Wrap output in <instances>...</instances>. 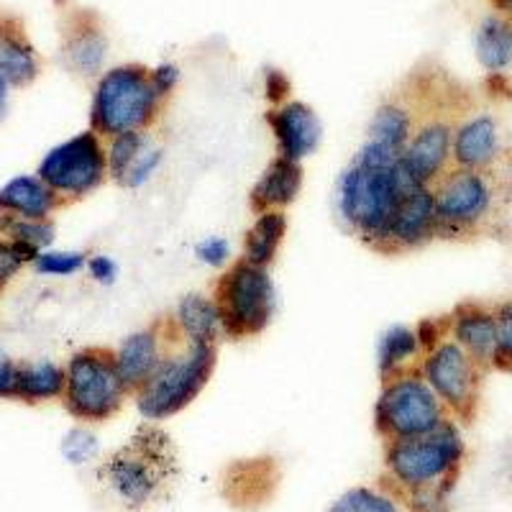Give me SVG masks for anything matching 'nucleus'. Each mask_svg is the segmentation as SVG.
I'll return each mask as SVG.
<instances>
[{
    "instance_id": "33",
    "label": "nucleus",
    "mask_w": 512,
    "mask_h": 512,
    "mask_svg": "<svg viewBox=\"0 0 512 512\" xmlns=\"http://www.w3.org/2000/svg\"><path fill=\"white\" fill-rule=\"evenodd\" d=\"M98 451L100 443L98 438H95V433L88 431V428H82V425L80 428H72L62 441V456L75 466L93 461L95 456H98Z\"/></svg>"
},
{
    "instance_id": "22",
    "label": "nucleus",
    "mask_w": 512,
    "mask_h": 512,
    "mask_svg": "<svg viewBox=\"0 0 512 512\" xmlns=\"http://www.w3.org/2000/svg\"><path fill=\"white\" fill-rule=\"evenodd\" d=\"M172 323H175L177 336L187 344L218 346L226 338L221 310H218L213 295L208 297L192 292V295L182 297L175 308V315H172Z\"/></svg>"
},
{
    "instance_id": "16",
    "label": "nucleus",
    "mask_w": 512,
    "mask_h": 512,
    "mask_svg": "<svg viewBox=\"0 0 512 512\" xmlns=\"http://www.w3.org/2000/svg\"><path fill=\"white\" fill-rule=\"evenodd\" d=\"M264 118H267V126L277 144V157L305 162L318 152L320 139H323V123L308 103L287 100L282 105H272Z\"/></svg>"
},
{
    "instance_id": "7",
    "label": "nucleus",
    "mask_w": 512,
    "mask_h": 512,
    "mask_svg": "<svg viewBox=\"0 0 512 512\" xmlns=\"http://www.w3.org/2000/svg\"><path fill=\"white\" fill-rule=\"evenodd\" d=\"M131 390L121 379L113 349L88 346L70 356L64 367L62 402L80 423H105L123 410Z\"/></svg>"
},
{
    "instance_id": "20",
    "label": "nucleus",
    "mask_w": 512,
    "mask_h": 512,
    "mask_svg": "<svg viewBox=\"0 0 512 512\" xmlns=\"http://www.w3.org/2000/svg\"><path fill=\"white\" fill-rule=\"evenodd\" d=\"M420 113H423V103H413V100L402 98V95L384 100L369 118L367 141L402 154L408 141L413 139Z\"/></svg>"
},
{
    "instance_id": "19",
    "label": "nucleus",
    "mask_w": 512,
    "mask_h": 512,
    "mask_svg": "<svg viewBox=\"0 0 512 512\" xmlns=\"http://www.w3.org/2000/svg\"><path fill=\"white\" fill-rule=\"evenodd\" d=\"M305 172L303 162H292L285 157H274L264 167L256 185L251 187V208L254 213H267V210H287L303 192Z\"/></svg>"
},
{
    "instance_id": "25",
    "label": "nucleus",
    "mask_w": 512,
    "mask_h": 512,
    "mask_svg": "<svg viewBox=\"0 0 512 512\" xmlns=\"http://www.w3.org/2000/svg\"><path fill=\"white\" fill-rule=\"evenodd\" d=\"M287 236V213L285 210H267L256 213L254 223L244 236V249L241 259L256 264V267H272V262L280 254Z\"/></svg>"
},
{
    "instance_id": "13",
    "label": "nucleus",
    "mask_w": 512,
    "mask_h": 512,
    "mask_svg": "<svg viewBox=\"0 0 512 512\" xmlns=\"http://www.w3.org/2000/svg\"><path fill=\"white\" fill-rule=\"evenodd\" d=\"M454 167L512 177V141L500 116L461 113L454 128Z\"/></svg>"
},
{
    "instance_id": "36",
    "label": "nucleus",
    "mask_w": 512,
    "mask_h": 512,
    "mask_svg": "<svg viewBox=\"0 0 512 512\" xmlns=\"http://www.w3.org/2000/svg\"><path fill=\"white\" fill-rule=\"evenodd\" d=\"M195 256H198V262H203L205 267L223 269L231 262V244L223 236H205L195 246Z\"/></svg>"
},
{
    "instance_id": "8",
    "label": "nucleus",
    "mask_w": 512,
    "mask_h": 512,
    "mask_svg": "<svg viewBox=\"0 0 512 512\" xmlns=\"http://www.w3.org/2000/svg\"><path fill=\"white\" fill-rule=\"evenodd\" d=\"M226 338L244 341L267 331L274 315V282L269 267L236 259L223 269L213 287Z\"/></svg>"
},
{
    "instance_id": "1",
    "label": "nucleus",
    "mask_w": 512,
    "mask_h": 512,
    "mask_svg": "<svg viewBox=\"0 0 512 512\" xmlns=\"http://www.w3.org/2000/svg\"><path fill=\"white\" fill-rule=\"evenodd\" d=\"M415 187L423 185L410 177L402 164V154L364 141L338 177V218L356 239L379 251L395 210Z\"/></svg>"
},
{
    "instance_id": "3",
    "label": "nucleus",
    "mask_w": 512,
    "mask_h": 512,
    "mask_svg": "<svg viewBox=\"0 0 512 512\" xmlns=\"http://www.w3.org/2000/svg\"><path fill=\"white\" fill-rule=\"evenodd\" d=\"M438 239L464 241L495 231L512 200V177L451 167L433 185Z\"/></svg>"
},
{
    "instance_id": "9",
    "label": "nucleus",
    "mask_w": 512,
    "mask_h": 512,
    "mask_svg": "<svg viewBox=\"0 0 512 512\" xmlns=\"http://www.w3.org/2000/svg\"><path fill=\"white\" fill-rule=\"evenodd\" d=\"M451 418L420 369L384 379L374 402V425L384 441L418 438Z\"/></svg>"
},
{
    "instance_id": "17",
    "label": "nucleus",
    "mask_w": 512,
    "mask_h": 512,
    "mask_svg": "<svg viewBox=\"0 0 512 512\" xmlns=\"http://www.w3.org/2000/svg\"><path fill=\"white\" fill-rule=\"evenodd\" d=\"M448 338L477 361L484 372L495 369L497 313L495 305L461 303L448 315Z\"/></svg>"
},
{
    "instance_id": "11",
    "label": "nucleus",
    "mask_w": 512,
    "mask_h": 512,
    "mask_svg": "<svg viewBox=\"0 0 512 512\" xmlns=\"http://www.w3.org/2000/svg\"><path fill=\"white\" fill-rule=\"evenodd\" d=\"M420 374L431 384L451 418L472 420L477 415L487 372L456 344L454 338H443L441 344L425 351Z\"/></svg>"
},
{
    "instance_id": "23",
    "label": "nucleus",
    "mask_w": 512,
    "mask_h": 512,
    "mask_svg": "<svg viewBox=\"0 0 512 512\" xmlns=\"http://www.w3.org/2000/svg\"><path fill=\"white\" fill-rule=\"evenodd\" d=\"M41 64L24 29L13 21H0V75L13 88H26L39 77Z\"/></svg>"
},
{
    "instance_id": "42",
    "label": "nucleus",
    "mask_w": 512,
    "mask_h": 512,
    "mask_svg": "<svg viewBox=\"0 0 512 512\" xmlns=\"http://www.w3.org/2000/svg\"><path fill=\"white\" fill-rule=\"evenodd\" d=\"M11 88H13L11 82L0 75V123L6 121V116H8V105H11Z\"/></svg>"
},
{
    "instance_id": "14",
    "label": "nucleus",
    "mask_w": 512,
    "mask_h": 512,
    "mask_svg": "<svg viewBox=\"0 0 512 512\" xmlns=\"http://www.w3.org/2000/svg\"><path fill=\"white\" fill-rule=\"evenodd\" d=\"M180 341L182 338L177 336L172 318H162L152 323V326L126 336L113 349L118 374H121L128 390H131V397H134V392L139 390L146 379L152 377V372L159 367L164 354L175 344H180Z\"/></svg>"
},
{
    "instance_id": "29",
    "label": "nucleus",
    "mask_w": 512,
    "mask_h": 512,
    "mask_svg": "<svg viewBox=\"0 0 512 512\" xmlns=\"http://www.w3.org/2000/svg\"><path fill=\"white\" fill-rule=\"evenodd\" d=\"M0 236L31 246L36 251H44L54 244L57 228H54L52 218L49 221H31V218H13L0 213Z\"/></svg>"
},
{
    "instance_id": "15",
    "label": "nucleus",
    "mask_w": 512,
    "mask_h": 512,
    "mask_svg": "<svg viewBox=\"0 0 512 512\" xmlns=\"http://www.w3.org/2000/svg\"><path fill=\"white\" fill-rule=\"evenodd\" d=\"M438 239V216L433 187H415L402 198L400 208L392 216L382 254H408Z\"/></svg>"
},
{
    "instance_id": "2",
    "label": "nucleus",
    "mask_w": 512,
    "mask_h": 512,
    "mask_svg": "<svg viewBox=\"0 0 512 512\" xmlns=\"http://www.w3.org/2000/svg\"><path fill=\"white\" fill-rule=\"evenodd\" d=\"M98 474L123 507L144 510L169 495L180 477V459L169 433L146 423L100 464Z\"/></svg>"
},
{
    "instance_id": "6",
    "label": "nucleus",
    "mask_w": 512,
    "mask_h": 512,
    "mask_svg": "<svg viewBox=\"0 0 512 512\" xmlns=\"http://www.w3.org/2000/svg\"><path fill=\"white\" fill-rule=\"evenodd\" d=\"M466 456V443L454 418L438 425L436 431L418 438L387 441L384 466L387 474L408 495L423 489H451Z\"/></svg>"
},
{
    "instance_id": "10",
    "label": "nucleus",
    "mask_w": 512,
    "mask_h": 512,
    "mask_svg": "<svg viewBox=\"0 0 512 512\" xmlns=\"http://www.w3.org/2000/svg\"><path fill=\"white\" fill-rule=\"evenodd\" d=\"M36 175L52 187L62 203L88 198L105 185V180H111L105 139L95 134L93 128L75 134L44 154Z\"/></svg>"
},
{
    "instance_id": "41",
    "label": "nucleus",
    "mask_w": 512,
    "mask_h": 512,
    "mask_svg": "<svg viewBox=\"0 0 512 512\" xmlns=\"http://www.w3.org/2000/svg\"><path fill=\"white\" fill-rule=\"evenodd\" d=\"M152 82L157 93L167 100L169 95L175 93L177 82H180V70H177L175 64H159V67L152 70Z\"/></svg>"
},
{
    "instance_id": "34",
    "label": "nucleus",
    "mask_w": 512,
    "mask_h": 512,
    "mask_svg": "<svg viewBox=\"0 0 512 512\" xmlns=\"http://www.w3.org/2000/svg\"><path fill=\"white\" fill-rule=\"evenodd\" d=\"M497 313V354L495 369L512 372V297L495 305Z\"/></svg>"
},
{
    "instance_id": "39",
    "label": "nucleus",
    "mask_w": 512,
    "mask_h": 512,
    "mask_svg": "<svg viewBox=\"0 0 512 512\" xmlns=\"http://www.w3.org/2000/svg\"><path fill=\"white\" fill-rule=\"evenodd\" d=\"M292 85L290 80H287L285 72L280 70H267V75H264V95H267V100L272 105H282L287 103V95H290Z\"/></svg>"
},
{
    "instance_id": "30",
    "label": "nucleus",
    "mask_w": 512,
    "mask_h": 512,
    "mask_svg": "<svg viewBox=\"0 0 512 512\" xmlns=\"http://www.w3.org/2000/svg\"><path fill=\"white\" fill-rule=\"evenodd\" d=\"M328 512H400L392 495H384L372 487H354L338 497Z\"/></svg>"
},
{
    "instance_id": "5",
    "label": "nucleus",
    "mask_w": 512,
    "mask_h": 512,
    "mask_svg": "<svg viewBox=\"0 0 512 512\" xmlns=\"http://www.w3.org/2000/svg\"><path fill=\"white\" fill-rule=\"evenodd\" d=\"M218 346L180 341L164 354L152 377L134 392V402L146 423L175 418L208 387L216 372Z\"/></svg>"
},
{
    "instance_id": "26",
    "label": "nucleus",
    "mask_w": 512,
    "mask_h": 512,
    "mask_svg": "<svg viewBox=\"0 0 512 512\" xmlns=\"http://www.w3.org/2000/svg\"><path fill=\"white\" fill-rule=\"evenodd\" d=\"M474 52L489 75H505L512 70V21L487 16L474 34Z\"/></svg>"
},
{
    "instance_id": "27",
    "label": "nucleus",
    "mask_w": 512,
    "mask_h": 512,
    "mask_svg": "<svg viewBox=\"0 0 512 512\" xmlns=\"http://www.w3.org/2000/svg\"><path fill=\"white\" fill-rule=\"evenodd\" d=\"M64 395V367L49 359L29 361L18 369L16 400L49 402L62 400Z\"/></svg>"
},
{
    "instance_id": "24",
    "label": "nucleus",
    "mask_w": 512,
    "mask_h": 512,
    "mask_svg": "<svg viewBox=\"0 0 512 512\" xmlns=\"http://www.w3.org/2000/svg\"><path fill=\"white\" fill-rule=\"evenodd\" d=\"M423 346L418 341L415 326H392L382 333L377 346V369L379 377L390 379L397 374L413 372L423 364Z\"/></svg>"
},
{
    "instance_id": "40",
    "label": "nucleus",
    "mask_w": 512,
    "mask_h": 512,
    "mask_svg": "<svg viewBox=\"0 0 512 512\" xmlns=\"http://www.w3.org/2000/svg\"><path fill=\"white\" fill-rule=\"evenodd\" d=\"M88 274L93 277L98 285H113L118 277V264L113 262L111 256L105 254H93L88 256Z\"/></svg>"
},
{
    "instance_id": "35",
    "label": "nucleus",
    "mask_w": 512,
    "mask_h": 512,
    "mask_svg": "<svg viewBox=\"0 0 512 512\" xmlns=\"http://www.w3.org/2000/svg\"><path fill=\"white\" fill-rule=\"evenodd\" d=\"M162 159H164L162 146H157L154 141H149V146H146L144 152L139 154V159L134 162V167L128 169V175H126V180L121 182V187H126V190H139V187H144L146 182L157 175V169L162 167Z\"/></svg>"
},
{
    "instance_id": "18",
    "label": "nucleus",
    "mask_w": 512,
    "mask_h": 512,
    "mask_svg": "<svg viewBox=\"0 0 512 512\" xmlns=\"http://www.w3.org/2000/svg\"><path fill=\"white\" fill-rule=\"evenodd\" d=\"M62 57L72 75L85 77V80L103 75L105 57H108V36L98 24V18L90 13H80L72 18L64 31Z\"/></svg>"
},
{
    "instance_id": "12",
    "label": "nucleus",
    "mask_w": 512,
    "mask_h": 512,
    "mask_svg": "<svg viewBox=\"0 0 512 512\" xmlns=\"http://www.w3.org/2000/svg\"><path fill=\"white\" fill-rule=\"evenodd\" d=\"M459 113L443 105L423 103V113L415 126L413 139L402 152V164L418 185L433 187L448 169L454 167V128Z\"/></svg>"
},
{
    "instance_id": "28",
    "label": "nucleus",
    "mask_w": 512,
    "mask_h": 512,
    "mask_svg": "<svg viewBox=\"0 0 512 512\" xmlns=\"http://www.w3.org/2000/svg\"><path fill=\"white\" fill-rule=\"evenodd\" d=\"M149 134L139 131V134H121L113 139H105V152H108V175L116 185L126 180L128 169L134 167L139 154L149 146Z\"/></svg>"
},
{
    "instance_id": "4",
    "label": "nucleus",
    "mask_w": 512,
    "mask_h": 512,
    "mask_svg": "<svg viewBox=\"0 0 512 512\" xmlns=\"http://www.w3.org/2000/svg\"><path fill=\"white\" fill-rule=\"evenodd\" d=\"M164 98L144 64H118L98 77L90 100V128L103 139L149 131L162 116Z\"/></svg>"
},
{
    "instance_id": "43",
    "label": "nucleus",
    "mask_w": 512,
    "mask_h": 512,
    "mask_svg": "<svg viewBox=\"0 0 512 512\" xmlns=\"http://www.w3.org/2000/svg\"><path fill=\"white\" fill-rule=\"evenodd\" d=\"M492 3L497 6V11L505 13L507 21H512V0H492Z\"/></svg>"
},
{
    "instance_id": "37",
    "label": "nucleus",
    "mask_w": 512,
    "mask_h": 512,
    "mask_svg": "<svg viewBox=\"0 0 512 512\" xmlns=\"http://www.w3.org/2000/svg\"><path fill=\"white\" fill-rule=\"evenodd\" d=\"M415 333H418V341L423 346V351H431L433 346H438L443 338H448V315L443 318H423L415 323Z\"/></svg>"
},
{
    "instance_id": "31",
    "label": "nucleus",
    "mask_w": 512,
    "mask_h": 512,
    "mask_svg": "<svg viewBox=\"0 0 512 512\" xmlns=\"http://www.w3.org/2000/svg\"><path fill=\"white\" fill-rule=\"evenodd\" d=\"M34 272L41 277H72V274L82 272L88 267V254L85 251H59V249H44L34 259Z\"/></svg>"
},
{
    "instance_id": "21",
    "label": "nucleus",
    "mask_w": 512,
    "mask_h": 512,
    "mask_svg": "<svg viewBox=\"0 0 512 512\" xmlns=\"http://www.w3.org/2000/svg\"><path fill=\"white\" fill-rule=\"evenodd\" d=\"M62 200L39 175H18L0 187V213L31 221H49Z\"/></svg>"
},
{
    "instance_id": "32",
    "label": "nucleus",
    "mask_w": 512,
    "mask_h": 512,
    "mask_svg": "<svg viewBox=\"0 0 512 512\" xmlns=\"http://www.w3.org/2000/svg\"><path fill=\"white\" fill-rule=\"evenodd\" d=\"M39 251L13 239H0V290L24 267H31Z\"/></svg>"
},
{
    "instance_id": "38",
    "label": "nucleus",
    "mask_w": 512,
    "mask_h": 512,
    "mask_svg": "<svg viewBox=\"0 0 512 512\" xmlns=\"http://www.w3.org/2000/svg\"><path fill=\"white\" fill-rule=\"evenodd\" d=\"M18 369L21 364H16L6 351H0V400H16Z\"/></svg>"
}]
</instances>
